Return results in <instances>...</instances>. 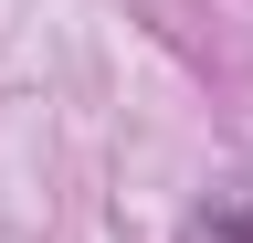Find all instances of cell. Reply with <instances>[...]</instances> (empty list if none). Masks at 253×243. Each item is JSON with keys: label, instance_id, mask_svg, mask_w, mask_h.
I'll use <instances>...</instances> for the list:
<instances>
[{"label": "cell", "instance_id": "obj_1", "mask_svg": "<svg viewBox=\"0 0 253 243\" xmlns=\"http://www.w3.org/2000/svg\"><path fill=\"white\" fill-rule=\"evenodd\" d=\"M190 243H253V191H221V222L201 211V222H190Z\"/></svg>", "mask_w": 253, "mask_h": 243}]
</instances>
